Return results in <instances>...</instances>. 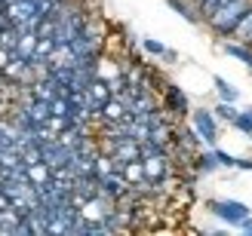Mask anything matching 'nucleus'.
Wrapping results in <instances>:
<instances>
[{"instance_id": "20", "label": "nucleus", "mask_w": 252, "mask_h": 236, "mask_svg": "<svg viewBox=\"0 0 252 236\" xmlns=\"http://www.w3.org/2000/svg\"><path fill=\"white\" fill-rule=\"evenodd\" d=\"M234 169H240V172H252V157H237V166Z\"/></svg>"}, {"instance_id": "21", "label": "nucleus", "mask_w": 252, "mask_h": 236, "mask_svg": "<svg viewBox=\"0 0 252 236\" xmlns=\"http://www.w3.org/2000/svg\"><path fill=\"white\" fill-rule=\"evenodd\" d=\"M237 230L246 233V236H252V215H246V218L240 221V224H237Z\"/></svg>"}, {"instance_id": "23", "label": "nucleus", "mask_w": 252, "mask_h": 236, "mask_svg": "<svg viewBox=\"0 0 252 236\" xmlns=\"http://www.w3.org/2000/svg\"><path fill=\"white\" fill-rule=\"evenodd\" d=\"M9 3H22V0H9Z\"/></svg>"}, {"instance_id": "24", "label": "nucleus", "mask_w": 252, "mask_h": 236, "mask_svg": "<svg viewBox=\"0 0 252 236\" xmlns=\"http://www.w3.org/2000/svg\"><path fill=\"white\" fill-rule=\"evenodd\" d=\"M249 141H252V135H249Z\"/></svg>"}, {"instance_id": "16", "label": "nucleus", "mask_w": 252, "mask_h": 236, "mask_svg": "<svg viewBox=\"0 0 252 236\" xmlns=\"http://www.w3.org/2000/svg\"><path fill=\"white\" fill-rule=\"evenodd\" d=\"M28 178H31L34 184H46V178H49V169H46V166H40V163H31V169H28Z\"/></svg>"}, {"instance_id": "15", "label": "nucleus", "mask_w": 252, "mask_h": 236, "mask_svg": "<svg viewBox=\"0 0 252 236\" xmlns=\"http://www.w3.org/2000/svg\"><path fill=\"white\" fill-rule=\"evenodd\" d=\"M98 110L105 114V120H114V123L126 117V107H123V102H120V98H108V102H105L102 107H98Z\"/></svg>"}, {"instance_id": "6", "label": "nucleus", "mask_w": 252, "mask_h": 236, "mask_svg": "<svg viewBox=\"0 0 252 236\" xmlns=\"http://www.w3.org/2000/svg\"><path fill=\"white\" fill-rule=\"evenodd\" d=\"M166 105L175 110L179 117H188V110H191V98L182 86H166Z\"/></svg>"}, {"instance_id": "4", "label": "nucleus", "mask_w": 252, "mask_h": 236, "mask_svg": "<svg viewBox=\"0 0 252 236\" xmlns=\"http://www.w3.org/2000/svg\"><path fill=\"white\" fill-rule=\"evenodd\" d=\"M142 166H145V181H163V178H166V172H169L166 157H163V154L142 157Z\"/></svg>"}, {"instance_id": "11", "label": "nucleus", "mask_w": 252, "mask_h": 236, "mask_svg": "<svg viewBox=\"0 0 252 236\" xmlns=\"http://www.w3.org/2000/svg\"><path fill=\"white\" fill-rule=\"evenodd\" d=\"M80 215H83V221H105L108 218L102 200H86V203H80Z\"/></svg>"}, {"instance_id": "14", "label": "nucleus", "mask_w": 252, "mask_h": 236, "mask_svg": "<svg viewBox=\"0 0 252 236\" xmlns=\"http://www.w3.org/2000/svg\"><path fill=\"white\" fill-rule=\"evenodd\" d=\"M237 110H240L237 105H231V102H219V98H216V105H212V114L219 117V123H228V126H231V120L237 117Z\"/></svg>"}, {"instance_id": "3", "label": "nucleus", "mask_w": 252, "mask_h": 236, "mask_svg": "<svg viewBox=\"0 0 252 236\" xmlns=\"http://www.w3.org/2000/svg\"><path fill=\"white\" fill-rule=\"evenodd\" d=\"M209 209V215L212 218H219L221 224H228V227H237L246 215H252V209L240 200H228V196H219V200H209L206 203Z\"/></svg>"}, {"instance_id": "2", "label": "nucleus", "mask_w": 252, "mask_h": 236, "mask_svg": "<svg viewBox=\"0 0 252 236\" xmlns=\"http://www.w3.org/2000/svg\"><path fill=\"white\" fill-rule=\"evenodd\" d=\"M188 117H191V132L197 135L203 144L209 147H216L219 138H221V123L219 117L212 114V107H194V110H188Z\"/></svg>"}, {"instance_id": "5", "label": "nucleus", "mask_w": 252, "mask_h": 236, "mask_svg": "<svg viewBox=\"0 0 252 236\" xmlns=\"http://www.w3.org/2000/svg\"><path fill=\"white\" fill-rule=\"evenodd\" d=\"M138 46H142L148 55H154V58H163V61H179V52H175V49H169L163 40H154V37H142V40H138Z\"/></svg>"}, {"instance_id": "22", "label": "nucleus", "mask_w": 252, "mask_h": 236, "mask_svg": "<svg viewBox=\"0 0 252 236\" xmlns=\"http://www.w3.org/2000/svg\"><path fill=\"white\" fill-rule=\"evenodd\" d=\"M6 61H9V55L3 52V49H0V68H3V65H6Z\"/></svg>"}, {"instance_id": "13", "label": "nucleus", "mask_w": 252, "mask_h": 236, "mask_svg": "<svg viewBox=\"0 0 252 236\" xmlns=\"http://www.w3.org/2000/svg\"><path fill=\"white\" fill-rule=\"evenodd\" d=\"M95 77L98 80H114V77H120V65H117V61L114 58H102V61H98V68H95Z\"/></svg>"}, {"instance_id": "19", "label": "nucleus", "mask_w": 252, "mask_h": 236, "mask_svg": "<svg viewBox=\"0 0 252 236\" xmlns=\"http://www.w3.org/2000/svg\"><path fill=\"white\" fill-rule=\"evenodd\" d=\"M68 107H71L68 102H53V105H49V110H53L56 117H68Z\"/></svg>"}, {"instance_id": "17", "label": "nucleus", "mask_w": 252, "mask_h": 236, "mask_svg": "<svg viewBox=\"0 0 252 236\" xmlns=\"http://www.w3.org/2000/svg\"><path fill=\"white\" fill-rule=\"evenodd\" d=\"M34 49H37V37L34 34H25L22 40H19V52L22 55H34Z\"/></svg>"}, {"instance_id": "12", "label": "nucleus", "mask_w": 252, "mask_h": 236, "mask_svg": "<svg viewBox=\"0 0 252 236\" xmlns=\"http://www.w3.org/2000/svg\"><path fill=\"white\" fill-rule=\"evenodd\" d=\"M231 129L243 132L246 138H249V135H252V107H243V110H237V117L231 120Z\"/></svg>"}, {"instance_id": "1", "label": "nucleus", "mask_w": 252, "mask_h": 236, "mask_svg": "<svg viewBox=\"0 0 252 236\" xmlns=\"http://www.w3.org/2000/svg\"><path fill=\"white\" fill-rule=\"evenodd\" d=\"M249 6H252V0H224V3L216 6V12L206 19L209 31L216 37H221V40H228V37L234 34V28L240 25V19L249 12Z\"/></svg>"}, {"instance_id": "7", "label": "nucleus", "mask_w": 252, "mask_h": 236, "mask_svg": "<svg viewBox=\"0 0 252 236\" xmlns=\"http://www.w3.org/2000/svg\"><path fill=\"white\" fill-rule=\"evenodd\" d=\"M221 52L228 55V58H234V61H240L243 68H249L252 71V46L249 43H237V40H228L221 46Z\"/></svg>"}, {"instance_id": "8", "label": "nucleus", "mask_w": 252, "mask_h": 236, "mask_svg": "<svg viewBox=\"0 0 252 236\" xmlns=\"http://www.w3.org/2000/svg\"><path fill=\"white\" fill-rule=\"evenodd\" d=\"M166 6L179 12L188 25H203V16L197 12V3H194V0H166Z\"/></svg>"}, {"instance_id": "9", "label": "nucleus", "mask_w": 252, "mask_h": 236, "mask_svg": "<svg viewBox=\"0 0 252 236\" xmlns=\"http://www.w3.org/2000/svg\"><path fill=\"white\" fill-rule=\"evenodd\" d=\"M212 86H216V98H219V102H231V105H240L243 92L237 89V86H234L231 80H224V77H212Z\"/></svg>"}, {"instance_id": "18", "label": "nucleus", "mask_w": 252, "mask_h": 236, "mask_svg": "<svg viewBox=\"0 0 252 236\" xmlns=\"http://www.w3.org/2000/svg\"><path fill=\"white\" fill-rule=\"evenodd\" d=\"M53 49H56V43H53V40H46V37H43V40H37V49H34V55H49Z\"/></svg>"}, {"instance_id": "10", "label": "nucleus", "mask_w": 252, "mask_h": 236, "mask_svg": "<svg viewBox=\"0 0 252 236\" xmlns=\"http://www.w3.org/2000/svg\"><path fill=\"white\" fill-rule=\"evenodd\" d=\"M120 175H123V181L129 184V187H132V184H135V187H138V184H145V166H142V159H126V163L120 166Z\"/></svg>"}]
</instances>
